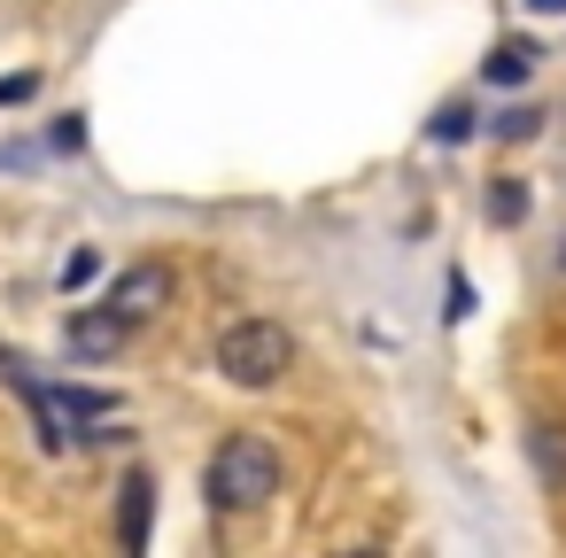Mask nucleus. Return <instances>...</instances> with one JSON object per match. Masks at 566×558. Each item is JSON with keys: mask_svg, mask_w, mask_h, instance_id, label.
Here are the masks:
<instances>
[{"mask_svg": "<svg viewBox=\"0 0 566 558\" xmlns=\"http://www.w3.org/2000/svg\"><path fill=\"white\" fill-rule=\"evenodd\" d=\"M202 496H210V512H256V504H272L280 496V450H272V434H226L210 450Z\"/></svg>", "mask_w": 566, "mask_h": 558, "instance_id": "nucleus-1", "label": "nucleus"}, {"mask_svg": "<svg viewBox=\"0 0 566 558\" xmlns=\"http://www.w3.org/2000/svg\"><path fill=\"white\" fill-rule=\"evenodd\" d=\"M287 365H295V334H287L280 318H233V326L218 334V372H226L233 388H272Z\"/></svg>", "mask_w": 566, "mask_h": 558, "instance_id": "nucleus-2", "label": "nucleus"}, {"mask_svg": "<svg viewBox=\"0 0 566 558\" xmlns=\"http://www.w3.org/2000/svg\"><path fill=\"white\" fill-rule=\"evenodd\" d=\"M17 388L32 396L48 442H94V427L117 419V396H94V388H40V380H24V372H17Z\"/></svg>", "mask_w": 566, "mask_h": 558, "instance_id": "nucleus-3", "label": "nucleus"}, {"mask_svg": "<svg viewBox=\"0 0 566 558\" xmlns=\"http://www.w3.org/2000/svg\"><path fill=\"white\" fill-rule=\"evenodd\" d=\"M171 295H179V272L148 256V264H125V272L109 280V295H102V303H109V310H117V318L140 334L148 318H164V310H171Z\"/></svg>", "mask_w": 566, "mask_h": 558, "instance_id": "nucleus-4", "label": "nucleus"}, {"mask_svg": "<svg viewBox=\"0 0 566 558\" xmlns=\"http://www.w3.org/2000/svg\"><path fill=\"white\" fill-rule=\"evenodd\" d=\"M125 341H133V326H125L109 303H86V310H71V326H63V349H71V357H86V365L117 357Z\"/></svg>", "mask_w": 566, "mask_h": 558, "instance_id": "nucleus-5", "label": "nucleus"}, {"mask_svg": "<svg viewBox=\"0 0 566 558\" xmlns=\"http://www.w3.org/2000/svg\"><path fill=\"white\" fill-rule=\"evenodd\" d=\"M148 496H156L148 473H133L125 496H117V543H125V550H148Z\"/></svg>", "mask_w": 566, "mask_h": 558, "instance_id": "nucleus-6", "label": "nucleus"}, {"mask_svg": "<svg viewBox=\"0 0 566 558\" xmlns=\"http://www.w3.org/2000/svg\"><path fill=\"white\" fill-rule=\"evenodd\" d=\"M527 71H535V40H496L489 63H481L489 86H527Z\"/></svg>", "mask_w": 566, "mask_h": 558, "instance_id": "nucleus-7", "label": "nucleus"}, {"mask_svg": "<svg viewBox=\"0 0 566 558\" xmlns=\"http://www.w3.org/2000/svg\"><path fill=\"white\" fill-rule=\"evenodd\" d=\"M527 450H535V465H543V481H551V488H566V427H551V419H535V427H527Z\"/></svg>", "mask_w": 566, "mask_h": 558, "instance_id": "nucleus-8", "label": "nucleus"}, {"mask_svg": "<svg viewBox=\"0 0 566 558\" xmlns=\"http://www.w3.org/2000/svg\"><path fill=\"white\" fill-rule=\"evenodd\" d=\"M489 218H496V225H520V218H527V187H520V179H496V187H489Z\"/></svg>", "mask_w": 566, "mask_h": 558, "instance_id": "nucleus-9", "label": "nucleus"}, {"mask_svg": "<svg viewBox=\"0 0 566 558\" xmlns=\"http://www.w3.org/2000/svg\"><path fill=\"white\" fill-rule=\"evenodd\" d=\"M94 272H102V256H94V249H78V256H71V264H63V287H86V280H94Z\"/></svg>", "mask_w": 566, "mask_h": 558, "instance_id": "nucleus-10", "label": "nucleus"}, {"mask_svg": "<svg viewBox=\"0 0 566 558\" xmlns=\"http://www.w3.org/2000/svg\"><path fill=\"white\" fill-rule=\"evenodd\" d=\"M535 125H543V117H535V109H512V117H496V133H504V140H527V133H535Z\"/></svg>", "mask_w": 566, "mask_h": 558, "instance_id": "nucleus-11", "label": "nucleus"}, {"mask_svg": "<svg viewBox=\"0 0 566 558\" xmlns=\"http://www.w3.org/2000/svg\"><path fill=\"white\" fill-rule=\"evenodd\" d=\"M434 133H442V140H465V133H473V117H465V109H442V125H434Z\"/></svg>", "mask_w": 566, "mask_h": 558, "instance_id": "nucleus-12", "label": "nucleus"}, {"mask_svg": "<svg viewBox=\"0 0 566 558\" xmlns=\"http://www.w3.org/2000/svg\"><path fill=\"white\" fill-rule=\"evenodd\" d=\"M527 9H535V17H558V9H566V0H527Z\"/></svg>", "mask_w": 566, "mask_h": 558, "instance_id": "nucleus-13", "label": "nucleus"}, {"mask_svg": "<svg viewBox=\"0 0 566 558\" xmlns=\"http://www.w3.org/2000/svg\"><path fill=\"white\" fill-rule=\"evenodd\" d=\"M558 272H566V249H558Z\"/></svg>", "mask_w": 566, "mask_h": 558, "instance_id": "nucleus-14", "label": "nucleus"}]
</instances>
